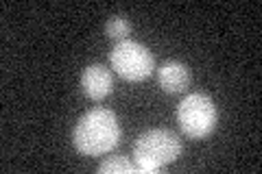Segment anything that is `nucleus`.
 Listing matches in <instances>:
<instances>
[{"label": "nucleus", "instance_id": "f257e3e1", "mask_svg": "<svg viewBox=\"0 0 262 174\" xmlns=\"http://www.w3.org/2000/svg\"><path fill=\"white\" fill-rule=\"evenodd\" d=\"M118 139V118L112 109H105V107H94L85 115H81V120L75 127V133H72V142H75L77 151L92 157L114 151Z\"/></svg>", "mask_w": 262, "mask_h": 174}, {"label": "nucleus", "instance_id": "f03ea898", "mask_svg": "<svg viewBox=\"0 0 262 174\" xmlns=\"http://www.w3.org/2000/svg\"><path fill=\"white\" fill-rule=\"evenodd\" d=\"M182 153V142L168 129H149L136 139L134 159L136 172L153 174L162 165L173 163Z\"/></svg>", "mask_w": 262, "mask_h": 174}, {"label": "nucleus", "instance_id": "7ed1b4c3", "mask_svg": "<svg viewBox=\"0 0 262 174\" xmlns=\"http://www.w3.org/2000/svg\"><path fill=\"white\" fill-rule=\"evenodd\" d=\"M177 120L188 137L203 139L216 127V107L206 94H188L177 107Z\"/></svg>", "mask_w": 262, "mask_h": 174}, {"label": "nucleus", "instance_id": "20e7f679", "mask_svg": "<svg viewBox=\"0 0 262 174\" xmlns=\"http://www.w3.org/2000/svg\"><path fill=\"white\" fill-rule=\"evenodd\" d=\"M112 65L122 79L127 81H144L151 77L155 68L153 55L146 46L134 39H122L110 53Z\"/></svg>", "mask_w": 262, "mask_h": 174}, {"label": "nucleus", "instance_id": "39448f33", "mask_svg": "<svg viewBox=\"0 0 262 174\" xmlns=\"http://www.w3.org/2000/svg\"><path fill=\"white\" fill-rule=\"evenodd\" d=\"M81 89L88 98L101 101L112 92V72L101 63H92L81 72Z\"/></svg>", "mask_w": 262, "mask_h": 174}, {"label": "nucleus", "instance_id": "423d86ee", "mask_svg": "<svg viewBox=\"0 0 262 174\" xmlns=\"http://www.w3.org/2000/svg\"><path fill=\"white\" fill-rule=\"evenodd\" d=\"M158 81H160V87L168 94L184 92L188 83H190V70L179 61H166L158 70Z\"/></svg>", "mask_w": 262, "mask_h": 174}, {"label": "nucleus", "instance_id": "0eeeda50", "mask_svg": "<svg viewBox=\"0 0 262 174\" xmlns=\"http://www.w3.org/2000/svg\"><path fill=\"white\" fill-rule=\"evenodd\" d=\"M129 172H136V165L125 155H114L98 165V174H129Z\"/></svg>", "mask_w": 262, "mask_h": 174}, {"label": "nucleus", "instance_id": "6e6552de", "mask_svg": "<svg viewBox=\"0 0 262 174\" xmlns=\"http://www.w3.org/2000/svg\"><path fill=\"white\" fill-rule=\"evenodd\" d=\"M105 33H107V37L112 39H127V35L131 33V22L127 18H122V15H114V18L107 20V24H105Z\"/></svg>", "mask_w": 262, "mask_h": 174}]
</instances>
